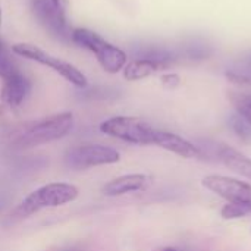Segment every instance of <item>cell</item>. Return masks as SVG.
<instances>
[{"instance_id": "18", "label": "cell", "mask_w": 251, "mask_h": 251, "mask_svg": "<svg viewBox=\"0 0 251 251\" xmlns=\"http://www.w3.org/2000/svg\"><path fill=\"white\" fill-rule=\"evenodd\" d=\"M160 81H162L163 87H166V88H176L181 84V76L175 72H168V74L162 75Z\"/></svg>"}, {"instance_id": "16", "label": "cell", "mask_w": 251, "mask_h": 251, "mask_svg": "<svg viewBox=\"0 0 251 251\" xmlns=\"http://www.w3.org/2000/svg\"><path fill=\"white\" fill-rule=\"evenodd\" d=\"M231 128L241 141L251 144V124H249L244 118H241L238 113H235L231 118Z\"/></svg>"}, {"instance_id": "1", "label": "cell", "mask_w": 251, "mask_h": 251, "mask_svg": "<svg viewBox=\"0 0 251 251\" xmlns=\"http://www.w3.org/2000/svg\"><path fill=\"white\" fill-rule=\"evenodd\" d=\"M79 196L78 187L66 182H53L31 191L10 213L12 221H21L44 209H54L75 201Z\"/></svg>"}, {"instance_id": "24", "label": "cell", "mask_w": 251, "mask_h": 251, "mask_svg": "<svg viewBox=\"0 0 251 251\" xmlns=\"http://www.w3.org/2000/svg\"><path fill=\"white\" fill-rule=\"evenodd\" d=\"M1 113H3V107L0 106V115H1Z\"/></svg>"}, {"instance_id": "7", "label": "cell", "mask_w": 251, "mask_h": 251, "mask_svg": "<svg viewBox=\"0 0 251 251\" xmlns=\"http://www.w3.org/2000/svg\"><path fill=\"white\" fill-rule=\"evenodd\" d=\"M121 160V154L113 147L101 144H85L69 149L65 153V163L72 169H87L101 165H113Z\"/></svg>"}, {"instance_id": "4", "label": "cell", "mask_w": 251, "mask_h": 251, "mask_svg": "<svg viewBox=\"0 0 251 251\" xmlns=\"http://www.w3.org/2000/svg\"><path fill=\"white\" fill-rule=\"evenodd\" d=\"M29 3L34 18L51 37L65 43L72 41L66 0H29Z\"/></svg>"}, {"instance_id": "6", "label": "cell", "mask_w": 251, "mask_h": 251, "mask_svg": "<svg viewBox=\"0 0 251 251\" xmlns=\"http://www.w3.org/2000/svg\"><path fill=\"white\" fill-rule=\"evenodd\" d=\"M100 131L125 143L151 146L156 128L137 116H113L100 124Z\"/></svg>"}, {"instance_id": "21", "label": "cell", "mask_w": 251, "mask_h": 251, "mask_svg": "<svg viewBox=\"0 0 251 251\" xmlns=\"http://www.w3.org/2000/svg\"><path fill=\"white\" fill-rule=\"evenodd\" d=\"M160 251H178L176 249H174V247H166V249H163V250Z\"/></svg>"}, {"instance_id": "23", "label": "cell", "mask_w": 251, "mask_h": 251, "mask_svg": "<svg viewBox=\"0 0 251 251\" xmlns=\"http://www.w3.org/2000/svg\"><path fill=\"white\" fill-rule=\"evenodd\" d=\"M3 49H4V47H3V43L0 41V50H3Z\"/></svg>"}, {"instance_id": "9", "label": "cell", "mask_w": 251, "mask_h": 251, "mask_svg": "<svg viewBox=\"0 0 251 251\" xmlns=\"http://www.w3.org/2000/svg\"><path fill=\"white\" fill-rule=\"evenodd\" d=\"M31 87H32L31 81L21 71H18L12 76L3 79V87L0 94L1 101L9 107L16 109L26 100V97L31 93Z\"/></svg>"}, {"instance_id": "5", "label": "cell", "mask_w": 251, "mask_h": 251, "mask_svg": "<svg viewBox=\"0 0 251 251\" xmlns=\"http://www.w3.org/2000/svg\"><path fill=\"white\" fill-rule=\"evenodd\" d=\"M12 51L21 57L37 62L43 66H49L50 69L57 72L62 78H65L68 82H71L78 88H85L88 85L87 76L75 65L47 53L46 50H43L41 47L32 43H16L12 46Z\"/></svg>"}, {"instance_id": "20", "label": "cell", "mask_w": 251, "mask_h": 251, "mask_svg": "<svg viewBox=\"0 0 251 251\" xmlns=\"http://www.w3.org/2000/svg\"><path fill=\"white\" fill-rule=\"evenodd\" d=\"M60 251H84L79 246H69V247H66V249H63V250Z\"/></svg>"}, {"instance_id": "14", "label": "cell", "mask_w": 251, "mask_h": 251, "mask_svg": "<svg viewBox=\"0 0 251 251\" xmlns=\"http://www.w3.org/2000/svg\"><path fill=\"white\" fill-rule=\"evenodd\" d=\"M231 100L237 113L244 118L249 124H251V94L246 93H232Z\"/></svg>"}, {"instance_id": "10", "label": "cell", "mask_w": 251, "mask_h": 251, "mask_svg": "<svg viewBox=\"0 0 251 251\" xmlns=\"http://www.w3.org/2000/svg\"><path fill=\"white\" fill-rule=\"evenodd\" d=\"M153 144L159 146V147H162V149H165L174 154H178L184 159L200 157V150L196 144H193L188 140L182 138L181 135L169 132V131H163V129L156 128Z\"/></svg>"}, {"instance_id": "3", "label": "cell", "mask_w": 251, "mask_h": 251, "mask_svg": "<svg viewBox=\"0 0 251 251\" xmlns=\"http://www.w3.org/2000/svg\"><path fill=\"white\" fill-rule=\"evenodd\" d=\"M72 43L90 50L107 74L121 72L128 63L126 53L88 28L72 29Z\"/></svg>"}, {"instance_id": "12", "label": "cell", "mask_w": 251, "mask_h": 251, "mask_svg": "<svg viewBox=\"0 0 251 251\" xmlns=\"http://www.w3.org/2000/svg\"><path fill=\"white\" fill-rule=\"evenodd\" d=\"M147 176L143 174H128L109 181L103 187V194L107 197H119L128 193H135L144 190L147 185Z\"/></svg>"}, {"instance_id": "2", "label": "cell", "mask_w": 251, "mask_h": 251, "mask_svg": "<svg viewBox=\"0 0 251 251\" xmlns=\"http://www.w3.org/2000/svg\"><path fill=\"white\" fill-rule=\"evenodd\" d=\"M74 128V115L71 112L56 113L40 121L25 124L18 132L13 143L19 147H34L51 143L66 137Z\"/></svg>"}, {"instance_id": "11", "label": "cell", "mask_w": 251, "mask_h": 251, "mask_svg": "<svg viewBox=\"0 0 251 251\" xmlns=\"http://www.w3.org/2000/svg\"><path fill=\"white\" fill-rule=\"evenodd\" d=\"M212 151L213 156L224 163L226 168H229L231 171L237 172L238 175L247 178L251 181V159L247 157L246 154H243L241 151H238L237 149L224 144V143H215L212 146Z\"/></svg>"}, {"instance_id": "8", "label": "cell", "mask_w": 251, "mask_h": 251, "mask_svg": "<svg viewBox=\"0 0 251 251\" xmlns=\"http://www.w3.org/2000/svg\"><path fill=\"white\" fill-rule=\"evenodd\" d=\"M203 187L225 199L228 203H243L251 206V185L224 175H209L203 179Z\"/></svg>"}, {"instance_id": "19", "label": "cell", "mask_w": 251, "mask_h": 251, "mask_svg": "<svg viewBox=\"0 0 251 251\" xmlns=\"http://www.w3.org/2000/svg\"><path fill=\"white\" fill-rule=\"evenodd\" d=\"M226 76H228V79H231L232 82H235L238 85H249V87H251V79L247 78V76H244V75L234 74V72H228Z\"/></svg>"}, {"instance_id": "13", "label": "cell", "mask_w": 251, "mask_h": 251, "mask_svg": "<svg viewBox=\"0 0 251 251\" xmlns=\"http://www.w3.org/2000/svg\"><path fill=\"white\" fill-rule=\"evenodd\" d=\"M168 68H169L168 63L153 60V59L137 57V59L128 62L122 71H124V78L126 81H141V79H146V78H149L157 72H162Z\"/></svg>"}, {"instance_id": "17", "label": "cell", "mask_w": 251, "mask_h": 251, "mask_svg": "<svg viewBox=\"0 0 251 251\" xmlns=\"http://www.w3.org/2000/svg\"><path fill=\"white\" fill-rule=\"evenodd\" d=\"M19 71L18 65L12 60V57L7 56V53L3 50H0V78L6 79L9 76H12L13 74H16Z\"/></svg>"}, {"instance_id": "15", "label": "cell", "mask_w": 251, "mask_h": 251, "mask_svg": "<svg viewBox=\"0 0 251 251\" xmlns=\"http://www.w3.org/2000/svg\"><path fill=\"white\" fill-rule=\"evenodd\" d=\"M251 213V206L249 204H243V203H228L222 207L221 210V216L226 221L231 219H240L244 218Z\"/></svg>"}, {"instance_id": "22", "label": "cell", "mask_w": 251, "mask_h": 251, "mask_svg": "<svg viewBox=\"0 0 251 251\" xmlns=\"http://www.w3.org/2000/svg\"><path fill=\"white\" fill-rule=\"evenodd\" d=\"M1 18H3V16H1V9H0V25H1Z\"/></svg>"}]
</instances>
